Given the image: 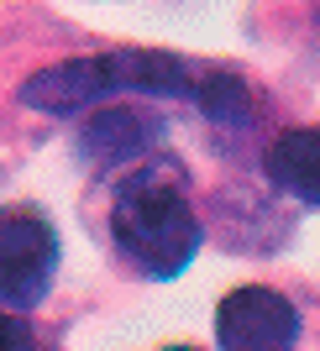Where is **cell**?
Returning <instances> with one entry per match:
<instances>
[{
	"label": "cell",
	"mask_w": 320,
	"mask_h": 351,
	"mask_svg": "<svg viewBox=\"0 0 320 351\" xmlns=\"http://www.w3.org/2000/svg\"><path fill=\"white\" fill-rule=\"evenodd\" d=\"M205 73H194L174 53H100V58H73L58 69L37 73L21 84V100L47 110V116H79L111 95H163V100H200Z\"/></svg>",
	"instance_id": "6da1fadb"
},
{
	"label": "cell",
	"mask_w": 320,
	"mask_h": 351,
	"mask_svg": "<svg viewBox=\"0 0 320 351\" xmlns=\"http://www.w3.org/2000/svg\"><path fill=\"white\" fill-rule=\"evenodd\" d=\"M111 231L147 278H179L200 252V220L184 199V173L168 158L147 162L111 205Z\"/></svg>",
	"instance_id": "7a4b0ae2"
},
{
	"label": "cell",
	"mask_w": 320,
	"mask_h": 351,
	"mask_svg": "<svg viewBox=\"0 0 320 351\" xmlns=\"http://www.w3.org/2000/svg\"><path fill=\"white\" fill-rule=\"evenodd\" d=\"M58 273V231L37 210H0V299L11 309L43 304Z\"/></svg>",
	"instance_id": "3957f363"
},
{
	"label": "cell",
	"mask_w": 320,
	"mask_h": 351,
	"mask_svg": "<svg viewBox=\"0 0 320 351\" xmlns=\"http://www.w3.org/2000/svg\"><path fill=\"white\" fill-rule=\"evenodd\" d=\"M294 336H299V315L273 289H236L216 309V341L226 351H278L294 346Z\"/></svg>",
	"instance_id": "277c9868"
},
{
	"label": "cell",
	"mask_w": 320,
	"mask_h": 351,
	"mask_svg": "<svg viewBox=\"0 0 320 351\" xmlns=\"http://www.w3.org/2000/svg\"><path fill=\"white\" fill-rule=\"evenodd\" d=\"M268 178L289 189L299 205H320V126L284 132L268 147Z\"/></svg>",
	"instance_id": "5b68a950"
},
{
	"label": "cell",
	"mask_w": 320,
	"mask_h": 351,
	"mask_svg": "<svg viewBox=\"0 0 320 351\" xmlns=\"http://www.w3.org/2000/svg\"><path fill=\"white\" fill-rule=\"evenodd\" d=\"M158 142V121H137L131 110H105L84 126L79 147L100 162H121V158H142L147 147Z\"/></svg>",
	"instance_id": "8992f818"
},
{
	"label": "cell",
	"mask_w": 320,
	"mask_h": 351,
	"mask_svg": "<svg viewBox=\"0 0 320 351\" xmlns=\"http://www.w3.org/2000/svg\"><path fill=\"white\" fill-rule=\"evenodd\" d=\"M0 346H32V330L16 320H0Z\"/></svg>",
	"instance_id": "52a82bcc"
}]
</instances>
